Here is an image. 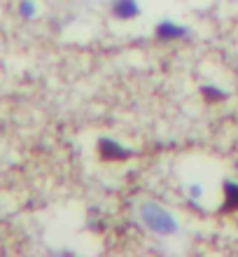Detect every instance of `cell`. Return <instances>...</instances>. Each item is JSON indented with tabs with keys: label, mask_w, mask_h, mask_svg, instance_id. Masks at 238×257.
I'll use <instances>...</instances> for the list:
<instances>
[]
</instances>
